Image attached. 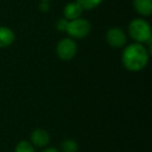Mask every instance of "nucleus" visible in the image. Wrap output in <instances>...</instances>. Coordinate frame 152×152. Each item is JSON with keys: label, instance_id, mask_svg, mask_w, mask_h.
I'll use <instances>...</instances> for the list:
<instances>
[{"label": "nucleus", "instance_id": "obj_13", "mask_svg": "<svg viewBox=\"0 0 152 152\" xmlns=\"http://www.w3.org/2000/svg\"><path fill=\"white\" fill-rule=\"evenodd\" d=\"M68 23H69V21H68L67 19H65V18H61V19L57 20L56 23H55V28H56V30L59 32H66Z\"/></svg>", "mask_w": 152, "mask_h": 152}, {"label": "nucleus", "instance_id": "obj_3", "mask_svg": "<svg viewBox=\"0 0 152 152\" xmlns=\"http://www.w3.org/2000/svg\"><path fill=\"white\" fill-rule=\"evenodd\" d=\"M91 29L92 25L89 20L80 17L69 21L66 34L74 40H81V39H85L89 36Z\"/></svg>", "mask_w": 152, "mask_h": 152}, {"label": "nucleus", "instance_id": "obj_14", "mask_svg": "<svg viewBox=\"0 0 152 152\" xmlns=\"http://www.w3.org/2000/svg\"><path fill=\"white\" fill-rule=\"evenodd\" d=\"M39 9L42 13H48L49 10H50V5H49L48 1H41L40 4H39Z\"/></svg>", "mask_w": 152, "mask_h": 152}, {"label": "nucleus", "instance_id": "obj_8", "mask_svg": "<svg viewBox=\"0 0 152 152\" xmlns=\"http://www.w3.org/2000/svg\"><path fill=\"white\" fill-rule=\"evenodd\" d=\"M132 7L143 18L150 17L152 14V0H132Z\"/></svg>", "mask_w": 152, "mask_h": 152}, {"label": "nucleus", "instance_id": "obj_9", "mask_svg": "<svg viewBox=\"0 0 152 152\" xmlns=\"http://www.w3.org/2000/svg\"><path fill=\"white\" fill-rule=\"evenodd\" d=\"M16 34L7 26H0V48H9L14 44Z\"/></svg>", "mask_w": 152, "mask_h": 152}, {"label": "nucleus", "instance_id": "obj_10", "mask_svg": "<svg viewBox=\"0 0 152 152\" xmlns=\"http://www.w3.org/2000/svg\"><path fill=\"white\" fill-rule=\"evenodd\" d=\"M75 1L80 5L83 12L95 10L103 2V0H75Z\"/></svg>", "mask_w": 152, "mask_h": 152}, {"label": "nucleus", "instance_id": "obj_4", "mask_svg": "<svg viewBox=\"0 0 152 152\" xmlns=\"http://www.w3.org/2000/svg\"><path fill=\"white\" fill-rule=\"evenodd\" d=\"M77 43L74 39L70 38H64L61 41H58L55 48V52L59 59L64 61H71L75 57V55L77 54Z\"/></svg>", "mask_w": 152, "mask_h": 152}, {"label": "nucleus", "instance_id": "obj_11", "mask_svg": "<svg viewBox=\"0 0 152 152\" xmlns=\"http://www.w3.org/2000/svg\"><path fill=\"white\" fill-rule=\"evenodd\" d=\"M61 152H77L78 151V144L75 140L67 139L61 145Z\"/></svg>", "mask_w": 152, "mask_h": 152}, {"label": "nucleus", "instance_id": "obj_5", "mask_svg": "<svg viewBox=\"0 0 152 152\" xmlns=\"http://www.w3.org/2000/svg\"><path fill=\"white\" fill-rule=\"evenodd\" d=\"M105 41L113 48H123L127 44V34L121 27H110L105 34Z\"/></svg>", "mask_w": 152, "mask_h": 152}, {"label": "nucleus", "instance_id": "obj_7", "mask_svg": "<svg viewBox=\"0 0 152 152\" xmlns=\"http://www.w3.org/2000/svg\"><path fill=\"white\" fill-rule=\"evenodd\" d=\"M83 13V10L81 9V7L76 2V1H72V2L67 3V4L64 7V10H63L64 18L67 19L68 21L80 18Z\"/></svg>", "mask_w": 152, "mask_h": 152}, {"label": "nucleus", "instance_id": "obj_2", "mask_svg": "<svg viewBox=\"0 0 152 152\" xmlns=\"http://www.w3.org/2000/svg\"><path fill=\"white\" fill-rule=\"evenodd\" d=\"M128 34L135 43L148 44L152 41L151 26L144 18H135L129 22Z\"/></svg>", "mask_w": 152, "mask_h": 152}, {"label": "nucleus", "instance_id": "obj_12", "mask_svg": "<svg viewBox=\"0 0 152 152\" xmlns=\"http://www.w3.org/2000/svg\"><path fill=\"white\" fill-rule=\"evenodd\" d=\"M14 152H36V147L30 142L22 140L17 143Z\"/></svg>", "mask_w": 152, "mask_h": 152}, {"label": "nucleus", "instance_id": "obj_6", "mask_svg": "<svg viewBox=\"0 0 152 152\" xmlns=\"http://www.w3.org/2000/svg\"><path fill=\"white\" fill-rule=\"evenodd\" d=\"M51 137L49 132L44 128H36L30 133V143L34 147L45 148L49 145Z\"/></svg>", "mask_w": 152, "mask_h": 152}, {"label": "nucleus", "instance_id": "obj_15", "mask_svg": "<svg viewBox=\"0 0 152 152\" xmlns=\"http://www.w3.org/2000/svg\"><path fill=\"white\" fill-rule=\"evenodd\" d=\"M42 152H61V151L54 147H46Z\"/></svg>", "mask_w": 152, "mask_h": 152}, {"label": "nucleus", "instance_id": "obj_1", "mask_svg": "<svg viewBox=\"0 0 152 152\" xmlns=\"http://www.w3.org/2000/svg\"><path fill=\"white\" fill-rule=\"evenodd\" d=\"M123 48L121 61L125 69L130 72H140L147 67L150 52L145 45L134 42Z\"/></svg>", "mask_w": 152, "mask_h": 152}, {"label": "nucleus", "instance_id": "obj_16", "mask_svg": "<svg viewBox=\"0 0 152 152\" xmlns=\"http://www.w3.org/2000/svg\"><path fill=\"white\" fill-rule=\"evenodd\" d=\"M40 1H48V2H50L51 0H40Z\"/></svg>", "mask_w": 152, "mask_h": 152}]
</instances>
